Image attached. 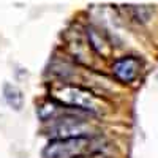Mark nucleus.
I'll list each match as a JSON object with an SVG mask.
<instances>
[{
	"label": "nucleus",
	"instance_id": "obj_1",
	"mask_svg": "<svg viewBox=\"0 0 158 158\" xmlns=\"http://www.w3.org/2000/svg\"><path fill=\"white\" fill-rule=\"evenodd\" d=\"M51 97L59 101L62 106H68L71 109L87 111L90 114H100L101 112V100L92 94L89 89L73 84H57L52 87Z\"/></svg>",
	"mask_w": 158,
	"mask_h": 158
},
{
	"label": "nucleus",
	"instance_id": "obj_2",
	"mask_svg": "<svg viewBox=\"0 0 158 158\" xmlns=\"http://www.w3.org/2000/svg\"><path fill=\"white\" fill-rule=\"evenodd\" d=\"M92 139L89 136L54 139L43 150V158H82L90 149Z\"/></svg>",
	"mask_w": 158,
	"mask_h": 158
},
{
	"label": "nucleus",
	"instance_id": "obj_3",
	"mask_svg": "<svg viewBox=\"0 0 158 158\" xmlns=\"http://www.w3.org/2000/svg\"><path fill=\"white\" fill-rule=\"evenodd\" d=\"M141 71V62L136 57H122L114 62L112 65V74L117 81L123 84H130L139 76Z\"/></svg>",
	"mask_w": 158,
	"mask_h": 158
},
{
	"label": "nucleus",
	"instance_id": "obj_4",
	"mask_svg": "<svg viewBox=\"0 0 158 158\" xmlns=\"http://www.w3.org/2000/svg\"><path fill=\"white\" fill-rule=\"evenodd\" d=\"M3 98L6 101V104L10 108H13L15 111H21L24 106V94L22 90L11 84V82H5L3 84Z\"/></svg>",
	"mask_w": 158,
	"mask_h": 158
},
{
	"label": "nucleus",
	"instance_id": "obj_5",
	"mask_svg": "<svg viewBox=\"0 0 158 158\" xmlns=\"http://www.w3.org/2000/svg\"><path fill=\"white\" fill-rule=\"evenodd\" d=\"M87 36H89V41H90L92 48H94L98 54H106L104 48H108L109 44H106V41L101 38V35L98 33V30H95V29H87Z\"/></svg>",
	"mask_w": 158,
	"mask_h": 158
}]
</instances>
